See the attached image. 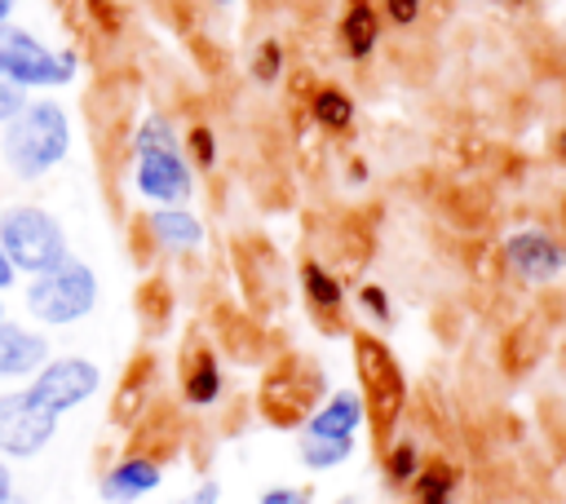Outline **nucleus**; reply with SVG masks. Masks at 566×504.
Here are the masks:
<instances>
[{
    "label": "nucleus",
    "mask_w": 566,
    "mask_h": 504,
    "mask_svg": "<svg viewBox=\"0 0 566 504\" xmlns=\"http://www.w3.org/2000/svg\"><path fill=\"white\" fill-rule=\"evenodd\" d=\"M13 4H18V0H0V27L9 22V13H13Z\"/></svg>",
    "instance_id": "31"
},
{
    "label": "nucleus",
    "mask_w": 566,
    "mask_h": 504,
    "mask_svg": "<svg viewBox=\"0 0 566 504\" xmlns=\"http://www.w3.org/2000/svg\"><path fill=\"white\" fill-rule=\"evenodd\" d=\"M504 4H526V0H504Z\"/></svg>",
    "instance_id": "33"
},
{
    "label": "nucleus",
    "mask_w": 566,
    "mask_h": 504,
    "mask_svg": "<svg viewBox=\"0 0 566 504\" xmlns=\"http://www.w3.org/2000/svg\"><path fill=\"white\" fill-rule=\"evenodd\" d=\"M57 420L44 402L31 398V389H4L0 393V455L4 460H31L57 438Z\"/></svg>",
    "instance_id": "8"
},
{
    "label": "nucleus",
    "mask_w": 566,
    "mask_h": 504,
    "mask_svg": "<svg viewBox=\"0 0 566 504\" xmlns=\"http://www.w3.org/2000/svg\"><path fill=\"white\" fill-rule=\"evenodd\" d=\"M323 376L305 358H283L261 380V416L279 429H296L310 420V411L323 402Z\"/></svg>",
    "instance_id": "7"
},
{
    "label": "nucleus",
    "mask_w": 566,
    "mask_h": 504,
    "mask_svg": "<svg viewBox=\"0 0 566 504\" xmlns=\"http://www.w3.org/2000/svg\"><path fill=\"white\" fill-rule=\"evenodd\" d=\"M217 500H221V486H217V482L208 477V482H199L195 491H186V495H177L172 504H217Z\"/></svg>",
    "instance_id": "28"
},
{
    "label": "nucleus",
    "mask_w": 566,
    "mask_h": 504,
    "mask_svg": "<svg viewBox=\"0 0 566 504\" xmlns=\"http://www.w3.org/2000/svg\"><path fill=\"white\" fill-rule=\"evenodd\" d=\"M557 155H562V159H566V133H562V137H557Z\"/></svg>",
    "instance_id": "32"
},
{
    "label": "nucleus",
    "mask_w": 566,
    "mask_h": 504,
    "mask_svg": "<svg viewBox=\"0 0 566 504\" xmlns=\"http://www.w3.org/2000/svg\"><path fill=\"white\" fill-rule=\"evenodd\" d=\"M504 256H509V265H513L522 279H531V283H548V279H557V274L566 270L562 243H557L553 234H544V230H517V234H509Z\"/></svg>",
    "instance_id": "10"
},
{
    "label": "nucleus",
    "mask_w": 566,
    "mask_h": 504,
    "mask_svg": "<svg viewBox=\"0 0 566 504\" xmlns=\"http://www.w3.org/2000/svg\"><path fill=\"white\" fill-rule=\"evenodd\" d=\"M358 301H363V309H367V314H376L380 323H389V318H394V309H389V296H385V287L367 283V287L358 292Z\"/></svg>",
    "instance_id": "25"
},
{
    "label": "nucleus",
    "mask_w": 566,
    "mask_h": 504,
    "mask_svg": "<svg viewBox=\"0 0 566 504\" xmlns=\"http://www.w3.org/2000/svg\"><path fill=\"white\" fill-rule=\"evenodd\" d=\"M358 429H363V398L354 389L327 393L301 424V433L310 438H358Z\"/></svg>",
    "instance_id": "13"
},
{
    "label": "nucleus",
    "mask_w": 566,
    "mask_h": 504,
    "mask_svg": "<svg viewBox=\"0 0 566 504\" xmlns=\"http://www.w3.org/2000/svg\"><path fill=\"white\" fill-rule=\"evenodd\" d=\"M0 248L13 261L18 274H49L62 261H71V243L62 234V221L44 212L40 203H9L0 212Z\"/></svg>",
    "instance_id": "3"
},
{
    "label": "nucleus",
    "mask_w": 566,
    "mask_h": 504,
    "mask_svg": "<svg viewBox=\"0 0 566 504\" xmlns=\"http://www.w3.org/2000/svg\"><path fill=\"white\" fill-rule=\"evenodd\" d=\"M4 164L18 181H40L71 155V119L57 102H27L0 133Z\"/></svg>",
    "instance_id": "1"
},
{
    "label": "nucleus",
    "mask_w": 566,
    "mask_h": 504,
    "mask_svg": "<svg viewBox=\"0 0 566 504\" xmlns=\"http://www.w3.org/2000/svg\"><path fill=\"white\" fill-rule=\"evenodd\" d=\"M354 367H358V398H363V420L371 424V442L389 447L407 411V376L394 349L371 332L354 336Z\"/></svg>",
    "instance_id": "2"
},
{
    "label": "nucleus",
    "mask_w": 566,
    "mask_h": 504,
    "mask_svg": "<svg viewBox=\"0 0 566 504\" xmlns=\"http://www.w3.org/2000/svg\"><path fill=\"white\" fill-rule=\"evenodd\" d=\"M301 283H305V296H310V305L318 309V314H336L340 309V283L323 270V265H301Z\"/></svg>",
    "instance_id": "20"
},
{
    "label": "nucleus",
    "mask_w": 566,
    "mask_h": 504,
    "mask_svg": "<svg viewBox=\"0 0 566 504\" xmlns=\"http://www.w3.org/2000/svg\"><path fill=\"white\" fill-rule=\"evenodd\" d=\"M13 283H18V270H13V261H9V256H4V248H0V292H4V287H13Z\"/></svg>",
    "instance_id": "29"
},
{
    "label": "nucleus",
    "mask_w": 566,
    "mask_h": 504,
    "mask_svg": "<svg viewBox=\"0 0 566 504\" xmlns=\"http://www.w3.org/2000/svg\"><path fill=\"white\" fill-rule=\"evenodd\" d=\"M22 106H27V93H22V88H18V84H13V80L0 71V128H4V124H9V119L22 111Z\"/></svg>",
    "instance_id": "24"
},
{
    "label": "nucleus",
    "mask_w": 566,
    "mask_h": 504,
    "mask_svg": "<svg viewBox=\"0 0 566 504\" xmlns=\"http://www.w3.org/2000/svg\"><path fill=\"white\" fill-rule=\"evenodd\" d=\"M49 340L44 332L27 327V323H0V380H22V376H35L44 363H49Z\"/></svg>",
    "instance_id": "12"
},
{
    "label": "nucleus",
    "mask_w": 566,
    "mask_h": 504,
    "mask_svg": "<svg viewBox=\"0 0 566 504\" xmlns=\"http://www.w3.org/2000/svg\"><path fill=\"white\" fill-rule=\"evenodd\" d=\"M296 455H301L305 469L323 473V469H336V464H345L354 455V438H310V433H301Z\"/></svg>",
    "instance_id": "18"
},
{
    "label": "nucleus",
    "mask_w": 566,
    "mask_h": 504,
    "mask_svg": "<svg viewBox=\"0 0 566 504\" xmlns=\"http://www.w3.org/2000/svg\"><path fill=\"white\" fill-rule=\"evenodd\" d=\"M376 40H380V18H376L371 0H354V4L345 9V18H340V49H345L354 62H363V57L376 49Z\"/></svg>",
    "instance_id": "16"
},
{
    "label": "nucleus",
    "mask_w": 566,
    "mask_h": 504,
    "mask_svg": "<svg viewBox=\"0 0 566 504\" xmlns=\"http://www.w3.org/2000/svg\"><path fill=\"white\" fill-rule=\"evenodd\" d=\"M97 305V274L84 261H62L49 274L27 283V314L44 327H71L88 318Z\"/></svg>",
    "instance_id": "5"
},
{
    "label": "nucleus",
    "mask_w": 566,
    "mask_h": 504,
    "mask_svg": "<svg viewBox=\"0 0 566 504\" xmlns=\"http://www.w3.org/2000/svg\"><path fill=\"white\" fill-rule=\"evenodd\" d=\"M420 473V451H416V442H389L385 447V477L394 482V486H407L411 477Z\"/></svg>",
    "instance_id": "21"
},
{
    "label": "nucleus",
    "mask_w": 566,
    "mask_h": 504,
    "mask_svg": "<svg viewBox=\"0 0 566 504\" xmlns=\"http://www.w3.org/2000/svg\"><path fill=\"white\" fill-rule=\"evenodd\" d=\"M181 398L190 407H212L221 398V367L212 358V349L190 345L181 358Z\"/></svg>",
    "instance_id": "14"
},
{
    "label": "nucleus",
    "mask_w": 566,
    "mask_h": 504,
    "mask_svg": "<svg viewBox=\"0 0 566 504\" xmlns=\"http://www.w3.org/2000/svg\"><path fill=\"white\" fill-rule=\"evenodd\" d=\"M13 500V473H9V464L0 460V504H9Z\"/></svg>",
    "instance_id": "30"
},
{
    "label": "nucleus",
    "mask_w": 566,
    "mask_h": 504,
    "mask_svg": "<svg viewBox=\"0 0 566 504\" xmlns=\"http://www.w3.org/2000/svg\"><path fill=\"white\" fill-rule=\"evenodd\" d=\"M411 491H416V504H451V491H455V469L451 464H424L416 477H411Z\"/></svg>",
    "instance_id": "19"
},
{
    "label": "nucleus",
    "mask_w": 566,
    "mask_h": 504,
    "mask_svg": "<svg viewBox=\"0 0 566 504\" xmlns=\"http://www.w3.org/2000/svg\"><path fill=\"white\" fill-rule=\"evenodd\" d=\"M97 385H102L97 363H88V358H80V354H57V358H49V363L31 376L27 389H31L35 402H44L53 416H62V411L88 402V398L97 393Z\"/></svg>",
    "instance_id": "9"
},
{
    "label": "nucleus",
    "mask_w": 566,
    "mask_h": 504,
    "mask_svg": "<svg viewBox=\"0 0 566 504\" xmlns=\"http://www.w3.org/2000/svg\"><path fill=\"white\" fill-rule=\"evenodd\" d=\"M385 13H389V22L411 27L420 18V0H385Z\"/></svg>",
    "instance_id": "27"
},
{
    "label": "nucleus",
    "mask_w": 566,
    "mask_h": 504,
    "mask_svg": "<svg viewBox=\"0 0 566 504\" xmlns=\"http://www.w3.org/2000/svg\"><path fill=\"white\" fill-rule=\"evenodd\" d=\"M133 146H137V168H133L137 190L159 208L186 203L195 190V172H190V159L181 155L172 128L164 119H146V128L137 133Z\"/></svg>",
    "instance_id": "4"
},
{
    "label": "nucleus",
    "mask_w": 566,
    "mask_h": 504,
    "mask_svg": "<svg viewBox=\"0 0 566 504\" xmlns=\"http://www.w3.org/2000/svg\"><path fill=\"white\" fill-rule=\"evenodd\" d=\"M279 71H283V49H279L274 40L256 44V53H252V80H256V84H274Z\"/></svg>",
    "instance_id": "22"
},
{
    "label": "nucleus",
    "mask_w": 566,
    "mask_h": 504,
    "mask_svg": "<svg viewBox=\"0 0 566 504\" xmlns=\"http://www.w3.org/2000/svg\"><path fill=\"white\" fill-rule=\"evenodd\" d=\"M150 234H155V243H164V248L190 252V248L203 243V221H199L195 212H186L181 203H172V208H155V212H150Z\"/></svg>",
    "instance_id": "15"
},
{
    "label": "nucleus",
    "mask_w": 566,
    "mask_h": 504,
    "mask_svg": "<svg viewBox=\"0 0 566 504\" xmlns=\"http://www.w3.org/2000/svg\"><path fill=\"white\" fill-rule=\"evenodd\" d=\"M0 71L18 88H57V84H71L75 80V53L71 49L53 53L27 27L4 22L0 27Z\"/></svg>",
    "instance_id": "6"
},
{
    "label": "nucleus",
    "mask_w": 566,
    "mask_h": 504,
    "mask_svg": "<svg viewBox=\"0 0 566 504\" xmlns=\"http://www.w3.org/2000/svg\"><path fill=\"white\" fill-rule=\"evenodd\" d=\"M164 482V464L155 455H124L102 473V500L106 504H137Z\"/></svg>",
    "instance_id": "11"
},
{
    "label": "nucleus",
    "mask_w": 566,
    "mask_h": 504,
    "mask_svg": "<svg viewBox=\"0 0 566 504\" xmlns=\"http://www.w3.org/2000/svg\"><path fill=\"white\" fill-rule=\"evenodd\" d=\"M186 150H190V159H195L199 168H212V164H217L212 128H208V124H195V128H190V137H186Z\"/></svg>",
    "instance_id": "23"
},
{
    "label": "nucleus",
    "mask_w": 566,
    "mask_h": 504,
    "mask_svg": "<svg viewBox=\"0 0 566 504\" xmlns=\"http://www.w3.org/2000/svg\"><path fill=\"white\" fill-rule=\"evenodd\" d=\"M310 115H314L318 128L345 133V128L354 124V97H349L340 84H323V88H314V97H310Z\"/></svg>",
    "instance_id": "17"
},
{
    "label": "nucleus",
    "mask_w": 566,
    "mask_h": 504,
    "mask_svg": "<svg viewBox=\"0 0 566 504\" xmlns=\"http://www.w3.org/2000/svg\"><path fill=\"white\" fill-rule=\"evenodd\" d=\"M256 504H310V491H301V486H270V491H261Z\"/></svg>",
    "instance_id": "26"
},
{
    "label": "nucleus",
    "mask_w": 566,
    "mask_h": 504,
    "mask_svg": "<svg viewBox=\"0 0 566 504\" xmlns=\"http://www.w3.org/2000/svg\"><path fill=\"white\" fill-rule=\"evenodd\" d=\"M0 323H4V305H0Z\"/></svg>",
    "instance_id": "34"
}]
</instances>
